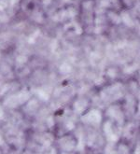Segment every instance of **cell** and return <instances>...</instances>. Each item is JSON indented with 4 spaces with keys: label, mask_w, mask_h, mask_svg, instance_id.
<instances>
[{
    "label": "cell",
    "mask_w": 140,
    "mask_h": 154,
    "mask_svg": "<svg viewBox=\"0 0 140 154\" xmlns=\"http://www.w3.org/2000/svg\"><path fill=\"white\" fill-rule=\"evenodd\" d=\"M101 113L98 111V110H92L90 111L88 114H86L83 118H82V120L84 123H87L89 124H92V125H98L100 123L101 121Z\"/></svg>",
    "instance_id": "obj_1"
},
{
    "label": "cell",
    "mask_w": 140,
    "mask_h": 154,
    "mask_svg": "<svg viewBox=\"0 0 140 154\" xmlns=\"http://www.w3.org/2000/svg\"><path fill=\"white\" fill-rule=\"evenodd\" d=\"M104 133H105V135L106 137V139L109 143H116L118 140H119V135L113 131V127H112V124L108 121V123H106L105 125H104Z\"/></svg>",
    "instance_id": "obj_2"
},
{
    "label": "cell",
    "mask_w": 140,
    "mask_h": 154,
    "mask_svg": "<svg viewBox=\"0 0 140 154\" xmlns=\"http://www.w3.org/2000/svg\"><path fill=\"white\" fill-rule=\"evenodd\" d=\"M60 144H61V148L67 151L73 150L76 146L75 141L71 139V137H64V138L60 140Z\"/></svg>",
    "instance_id": "obj_3"
},
{
    "label": "cell",
    "mask_w": 140,
    "mask_h": 154,
    "mask_svg": "<svg viewBox=\"0 0 140 154\" xmlns=\"http://www.w3.org/2000/svg\"><path fill=\"white\" fill-rule=\"evenodd\" d=\"M105 154H118L117 149L115 148L114 143H109V144H108L106 146Z\"/></svg>",
    "instance_id": "obj_4"
},
{
    "label": "cell",
    "mask_w": 140,
    "mask_h": 154,
    "mask_svg": "<svg viewBox=\"0 0 140 154\" xmlns=\"http://www.w3.org/2000/svg\"><path fill=\"white\" fill-rule=\"evenodd\" d=\"M109 115H110L111 117L115 118L117 120H119L120 123H121V121H122V114L121 113V111H119V113H117V112H116V108H111L109 109Z\"/></svg>",
    "instance_id": "obj_5"
},
{
    "label": "cell",
    "mask_w": 140,
    "mask_h": 154,
    "mask_svg": "<svg viewBox=\"0 0 140 154\" xmlns=\"http://www.w3.org/2000/svg\"><path fill=\"white\" fill-rule=\"evenodd\" d=\"M118 154H128L129 153V149L125 145H121L119 149L117 150Z\"/></svg>",
    "instance_id": "obj_6"
},
{
    "label": "cell",
    "mask_w": 140,
    "mask_h": 154,
    "mask_svg": "<svg viewBox=\"0 0 140 154\" xmlns=\"http://www.w3.org/2000/svg\"><path fill=\"white\" fill-rule=\"evenodd\" d=\"M3 143H4V141H3V137L1 136V135H0V146H2Z\"/></svg>",
    "instance_id": "obj_7"
},
{
    "label": "cell",
    "mask_w": 140,
    "mask_h": 154,
    "mask_svg": "<svg viewBox=\"0 0 140 154\" xmlns=\"http://www.w3.org/2000/svg\"><path fill=\"white\" fill-rule=\"evenodd\" d=\"M135 154H139V147H137V150H136Z\"/></svg>",
    "instance_id": "obj_8"
}]
</instances>
